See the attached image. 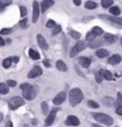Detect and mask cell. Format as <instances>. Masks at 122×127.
Wrapping results in <instances>:
<instances>
[{
  "label": "cell",
  "instance_id": "9c48e42d",
  "mask_svg": "<svg viewBox=\"0 0 122 127\" xmlns=\"http://www.w3.org/2000/svg\"><path fill=\"white\" fill-rule=\"evenodd\" d=\"M65 123L68 126H77V125L80 124V121H79V119L75 116H69L66 119Z\"/></svg>",
  "mask_w": 122,
  "mask_h": 127
},
{
  "label": "cell",
  "instance_id": "c3c4849f",
  "mask_svg": "<svg viewBox=\"0 0 122 127\" xmlns=\"http://www.w3.org/2000/svg\"><path fill=\"white\" fill-rule=\"evenodd\" d=\"M0 40H1V46H4L5 45V41H4V39H3V37H0Z\"/></svg>",
  "mask_w": 122,
  "mask_h": 127
},
{
  "label": "cell",
  "instance_id": "f5cc1de1",
  "mask_svg": "<svg viewBox=\"0 0 122 127\" xmlns=\"http://www.w3.org/2000/svg\"><path fill=\"white\" fill-rule=\"evenodd\" d=\"M120 40H121V45H122V36H121V39H120Z\"/></svg>",
  "mask_w": 122,
  "mask_h": 127
},
{
  "label": "cell",
  "instance_id": "f6af8a7d",
  "mask_svg": "<svg viewBox=\"0 0 122 127\" xmlns=\"http://www.w3.org/2000/svg\"><path fill=\"white\" fill-rule=\"evenodd\" d=\"M73 3H74L76 6H80V5H81V0H73Z\"/></svg>",
  "mask_w": 122,
  "mask_h": 127
},
{
  "label": "cell",
  "instance_id": "b9f144b4",
  "mask_svg": "<svg viewBox=\"0 0 122 127\" xmlns=\"http://www.w3.org/2000/svg\"><path fill=\"white\" fill-rule=\"evenodd\" d=\"M32 85L31 84H29V83H22L21 85H20V88L21 90H25V89H28L29 87H31Z\"/></svg>",
  "mask_w": 122,
  "mask_h": 127
},
{
  "label": "cell",
  "instance_id": "4fadbf2b",
  "mask_svg": "<svg viewBox=\"0 0 122 127\" xmlns=\"http://www.w3.org/2000/svg\"><path fill=\"white\" fill-rule=\"evenodd\" d=\"M53 4H54V1L53 0H43L42 3H41V12L42 13H45L46 11L51 6H52Z\"/></svg>",
  "mask_w": 122,
  "mask_h": 127
},
{
  "label": "cell",
  "instance_id": "1f68e13d",
  "mask_svg": "<svg viewBox=\"0 0 122 127\" xmlns=\"http://www.w3.org/2000/svg\"><path fill=\"white\" fill-rule=\"evenodd\" d=\"M11 3H12V0H4V1L1 0V4H0V6L1 7H0V10L3 11V9H4L6 6H8L9 4H11Z\"/></svg>",
  "mask_w": 122,
  "mask_h": 127
},
{
  "label": "cell",
  "instance_id": "5bb4252c",
  "mask_svg": "<svg viewBox=\"0 0 122 127\" xmlns=\"http://www.w3.org/2000/svg\"><path fill=\"white\" fill-rule=\"evenodd\" d=\"M78 62H79V64H80L82 67H84V68H89L92 61H91V59L89 57H81L78 58Z\"/></svg>",
  "mask_w": 122,
  "mask_h": 127
},
{
  "label": "cell",
  "instance_id": "484cf974",
  "mask_svg": "<svg viewBox=\"0 0 122 127\" xmlns=\"http://www.w3.org/2000/svg\"><path fill=\"white\" fill-rule=\"evenodd\" d=\"M92 32H94L97 36H98V35H101L103 33V30L100 28V27H97V26H96V27H94L93 28V30H92Z\"/></svg>",
  "mask_w": 122,
  "mask_h": 127
},
{
  "label": "cell",
  "instance_id": "e0dca14e",
  "mask_svg": "<svg viewBox=\"0 0 122 127\" xmlns=\"http://www.w3.org/2000/svg\"><path fill=\"white\" fill-rule=\"evenodd\" d=\"M97 57H100V58H103V57H106L109 56V52L105 49H98L97 51Z\"/></svg>",
  "mask_w": 122,
  "mask_h": 127
},
{
  "label": "cell",
  "instance_id": "e575fe53",
  "mask_svg": "<svg viewBox=\"0 0 122 127\" xmlns=\"http://www.w3.org/2000/svg\"><path fill=\"white\" fill-rule=\"evenodd\" d=\"M122 105V94L118 93L117 94V100L116 102V106H120Z\"/></svg>",
  "mask_w": 122,
  "mask_h": 127
},
{
  "label": "cell",
  "instance_id": "681fc988",
  "mask_svg": "<svg viewBox=\"0 0 122 127\" xmlns=\"http://www.w3.org/2000/svg\"><path fill=\"white\" fill-rule=\"evenodd\" d=\"M93 127H102V126H100V125H98V124H96V123H94V124H93Z\"/></svg>",
  "mask_w": 122,
  "mask_h": 127
},
{
  "label": "cell",
  "instance_id": "ffe728a7",
  "mask_svg": "<svg viewBox=\"0 0 122 127\" xmlns=\"http://www.w3.org/2000/svg\"><path fill=\"white\" fill-rule=\"evenodd\" d=\"M9 85H8V83H1L0 84V93L2 94V95H6L9 93Z\"/></svg>",
  "mask_w": 122,
  "mask_h": 127
},
{
  "label": "cell",
  "instance_id": "6da1fadb",
  "mask_svg": "<svg viewBox=\"0 0 122 127\" xmlns=\"http://www.w3.org/2000/svg\"><path fill=\"white\" fill-rule=\"evenodd\" d=\"M83 93L79 88H73L71 90V92L69 94V100H70V103L73 107H75L76 105H78L83 100Z\"/></svg>",
  "mask_w": 122,
  "mask_h": 127
},
{
  "label": "cell",
  "instance_id": "44dd1931",
  "mask_svg": "<svg viewBox=\"0 0 122 127\" xmlns=\"http://www.w3.org/2000/svg\"><path fill=\"white\" fill-rule=\"evenodd\" d=\"M103 78H104V75H103V70H100L99 72H97L96 73V81H97L98 84L102 82Z\"/></svg>",
  "mask_w": 122,
  "mask_h": 127
},
{
  "label": "cell",
  "instance_id": "3957f363",
  "mask_svg": "<svg viewBox=\"0 0 122 127\" xmlns=\"http://www.w3.org/2000/svg\"><path fill=\"white\" fill-rule=\"evenodd\" d=\"M94 118H95L96 121H99L100 123H103V124H105L107 126H111L114 123L113 118H111L108 115L103 114V113H95L94 114Z\"/></svg>",
  "mask_w": 122,
  "mask_h": 127
},
{
  "label": "cell",
  "instance_id": "ee69618b",
  "mask_svg": "<svg viewBox=\"0 0 122 127\" xmlns=\"http://www.w3.org/2000/svg\"><path fill=\"white\" fill-rule=\"evenodd\" d=\"M43 64L45 65L46 67H48V68H49V67H51V65H50V63H49V60H47V59L43 61Z\"/></svg>",
  "mask_w": 122,
  "mask_h": 127
},
{
  "label": "cell",
  "instance_id": "ba28073f",
  "mask_svg": "<svg viewBox=\"0 0 122 127\" xmlns=\"http://www.w3.org/2000/svg\"><path fill=\"white\" fill-rule=\"evenodd\" d=\"M59 108H53L51 111V113L49 114L48 118L46 119L45 121V126H51V124L53 123V121L55 120V116H56V112L59 111Z\"/></svg>",
  "mask_w": 122,
  "mask_h": 127
},
{
  "label": "cell",
  "instance_id": "603a6c76",
  "mask_svg": "<svg viewBox=\"0 0 122 127\" xmlns=\"http://www.w3.org/2000/svg\"><path fill=\"white\" fill-rule=\"evenodd\" d=\"M97 7V4L96 2H94V1H87L86 3H85V8L86 9H89V10H94V9H96Z\"/></svg>",
  "mask_w": 122,
  "mask_h": 127
},
{
  "label": "cell",
  "instance_id": "db71d44e",
  "mask_svg": "<svg viewBox=\"0 0 122 127\" xmlns=\"http://www.w3.org/2000/svg\"><path fill=\"white\" fill-rule=\"evenodd\" d=\"M116 127H117V126H116Z\"/></svg>",
  "mask_w": 122,
  "mask_h": 127
},
{
  "label": "cell",
  "instance_id": "30bf717a",
  "mask_svg": "<svg viewBox=\"0 0 122 127\" xmlns=\"http://www.w3.org/2000/svg\"><path fill=\"white\" fill-rule=\"evenodd\" d=\"M42 73H43V71H42V69H41L39 66H34L32 70L29 72L28 77H29V78H34V77H36V76H41Z\"/></svg>",
  "mask_w": 122,
  "mask_h": 127
},
{
  "label": "cell",
  "instance_id": "cb8c5ba5",
  "mask_svg": "<svg viewBox=\"0 0 122 127\" xmlns=\"http://www.w3.org/2000/svg\"><path fill=\"white\" fill-rule=\"evenodd\" d=\"M103 103L106 106H111V105H113L115 103V99L113 97H111V96H106V97L103 98Z\"/></svg>",
  "mask_w": 122,
  "mask_h": 127
},
{
  "label": "cell",
  "instance_id": "ab89813d",
  "mask_svg": "<svg viewBox=\"0 0 122 127\" xmlns=\"http://www.w3.org/2000/svg\"><path fill=\"white\" fill-rule=\"evenodd\" d=\"M19 9H20V15L21 16H25L26 14H27V9L23 6H21Z\"/></svg>",
  "mask_w": 122,
  "mask_h": 127
},
{
  "label": "cell",
  "instance_id": "836d02e7",
  "mask_svg": "<svg viewBox=\"0 0 122 127\" xmlns=\"http://www.w3.org/2000/svg\"><path fill=\"white\" fill-rule=\"evenodd\" d=\"M60 32H61V26H60V25H55V27H53V30H52L51 34H52V35H55V34L59 33Z\"/></svg>",
  "mask_w": 122,
  "mask_h": 127
},
{
  "label": "cell",
  "instance_id": "7bdbcfd3",
  "mask_svg": "<svg viewBox=\"0 0 122 127\" xmlns=\"http://www.w3.org/2000/svg\"><path fill=\"white\" fill-rule=\"evenodd\" d=\"M116 114H117V115L122 116V105H120V106H117V107H116Z\"/></svg>",
  "mask_w": 122,
  "mask_h": 127
},
{
  "label": "cell",
  "instance_id": "8d00e7d4",
  "mask_svg": "<svg viewBox=\"0 0 122 127\" xmlns=\"http://www.w3.org/2000/svg\"><path fill=\"white\" fill-rule=\"evenodd\" d=\"M6 82L8 83V85L11 86V87H15V86L17 85V82H16L15 80H13V79H8Z\"/></svg>",
  "mask_w": 122,
  "mask_h": 127
},
{
  "label": "cell",
  "instance_id": "2e32d148",
  "mask_svg": "<svg viewBox=\"0 0 122 127\" xmlns=\"http://www.w3.org/2000/svg\"><path fill=\"white\" fill-rule=\"evenodd\" d=\"M104 39H105L107 42H109V43H114V42L116 41V36L114 35V34H112V33H105Z\"/></svg>",
  "mask_w": 122,
  "mask_h": 127
},
{
  "label": "cell",
  "instance_id": "7a4b0ae2",
  "mask_svg": "<svg viewBox=\"0 0 122 127\" xmlns=\"http://www.w3.org/2000/svg\"><path fill=\"white\" fill-rule=\"evenodd\" d=\"M38 86H36V85H32L28 89L22 90L23 97H25L27 100H32V99H34V97L38 94Z\"/></svg>",
  "mask_w": 122,
  "mask_h": 127
},
{
  "label": "cell",
  "instance_id": "83f0119b",
  "mask_svg": "<svg viewBox=\"0 0 122 127\" xmlns=\"http://www.w3.org/2000/svg\"><path fill=\"white\" fill-rule=\"evenodd\" d=\"M110 13H113V14H114V15H116V16H117L118 14H120V10H119V8H118V7L114 6L110 9Z\"/></svg>",
  "mask_w": 122,
  "mask_h": 127
},
{
  "label": "cell",
  "instance_id": "74e56055",
  "mask_svg": "<svg viewBox=\"0 0 122 127\" xmlns=\"http://www.w3.org/2000/svg\"><path fill=\"white\" fill-rule=\"evenodd\" d=\"M46 27H47V28H53V27H55V22L51 19V20H49V21L47 22Z\"/></svg>",
  "mask_w": 122,
  "mask_h": 127
},
{
  "label": "cell",
  "instance_id": "f1b7e54d",
  "mask_svg": "<svg viewBox=\"0 0 122 127\" xmlns=\"http://www.w3.org/2000/svg\"><path fill=\"white\" fill-rule=\"evenodd\" d=\"M41 108H42V112H43V114L46 115L48 114V112H49V105H48V103L45 101H43L41 103Z\"/></svg>",
  "mask_w": 122,
  "mask_h": 127
},
{
  "label": "cell",
  "instance_id": "816d5d0a",
  "mask_svg": "<svg viewBox=\"0 0 122 127\" xmlns=\"http://www.w3.org/2000/svg\"><path fill=\"white\" fill-rule=\"evenodd\" d=\"M3 118H4V117H3V114H1V121H3Z\"/></svg>",
  "mask_w": 122,
  "mask_h": 127
},
{
  "label": "cell",
  "instance_id": "f35d334b",
  "mask_svg": "<svg viewBox=\"0 0 122 127\" xmlns=\"http://www.w3.org/2000/svg\"><path fill=\"white\" fill-rule=\"evenodd\" d=\"M27 22H28V19L27 18H24L23 20H21L19 22V26L21 28H23V29H25L26 27H27Z\"/></svg>",
  "mask_w": 122,
  "mask_h": 127
},
{
  "label": "cell",
  "instance_id": "ac0fdd59",
  "mask_svg": "<svg viewBox=\"0 0 122 127\" xmlns=\"http://www.w3.org/2000/svg\"><path fill=\"white\" fill-rule=\"evenodd\" d=\"M29 56L31 57V58H32L33 60H38L40 58V55L38 54V52L34 51L32 49H30L29 50Z\"/></svg>",
  "mask_w": 122,
  "mask_h": 127
},
{
  "label": "cell",
  "instance_id": "60d3db41",
  "mask_svg": "<svg viewBox=\"0 0 122 127\" xmlns=\"http://www.w3.org/2000/svg\"><path fill=\"white\" fill-rule=\"evenodd\" d=\"M11 32H12V30H11V29H2V30L0 31V33H1V35H4V34H8V33H10Z\"/></svg>",
  "mask_w": 122,
  "mask_h": 127
},
{
  "label": "cell",
  "instance_id": "4dcf8cb0",
  "mask_svg": "<svg viewBox=\"0 0 122 127\" xmlns=\"http://www.w3.org/2000/svg\"><path fill=\"white\" fill-rule=\"evenodd\" d=\"M96 36H97V35L91 31L90 32L87 33V35H86V40H88V41H93V40H95Z\"/></svg>",
  "mask_w": 122,
  "mask_h": 127
},
{
  "label": "cell",
  "instance_id": "7402d4cb",
  "mask_svg": "<svg viewBox=\"0 0 122 127\" xmlns=\"http://www.w3.org/2000/svg\"><path fill=\"white\" fill-rule=\"evenodd\" d=\"M13 61V58H12V57H7V58H5L2 61V65H3L4 68H9V67H11Z\"/></svg>",
  "mask_w": 122,
  "mask_h": 127
},
{
  "label": "cell",
  "instance_id": "d6986e66",
  "mask_svg": "<svg viewBox=\"0 0 122 127\" xmlns=\"http://www.w3.org/2000/svg\"><path fill=\"white\" fill-rule=\"evenodd\" d=\"M56 68L61 72H66L67 71V65L64 63V61L62 60H58L56 62Z\"/></svg>",
  "mask_w": 122,
  "mask_h": 127
},
{
  "label": "cell",
  "instance_id": "bcb514c9",
  "mask_svg": "<svg viewBox=\"0 0 122 127\" xmlns=\"http://www.w3.org/2000/svg\"><path fill=\"white\" fill-rule=\"evenodd\" d=\"M6 127H13V122L11 121H9L8 122L6 123Z\"/></svg>",
  "mask_w": 122,
  "mask_h": 127
},
{
  "label": "cell",
  "instance_id": "4316f807",
  "mask_svg": "<svg viewBox=\"0 0 122 127\" xmlns=\"http://www.w3.org/2000/svg\"><path fill=\"white\" fill-rule=\"evenodd\" d=\"M114 3V0H102L101 1V6L103 8H109L110 6H112Z\"/></svg>",
  "mask_w": 122,
  "mask_h": 127
},
{
  "label": "cell",
  "instance_id": "d4e9b609",
  "mask_svg": "<svg viewBox=\"0 0 122 127\" xmlns=\"http://www.w3.org/2000/svg\"><path fill=\"white\" fill-rule=\"evenodd\" d=\"M103 75H104V78L107 80H114V76L113 74L108 70H103Z\"/></svg>",
  "mask_w": 122,
  "mask_h": 127
},
{
  "label": "cell",
  "instance_id": "9a60e30c",
  "mask_svg": "<svg viewBox=\"0 0 122 127\" xmlns=\"http://www.w3.org/2000/svg\"><path fill=\"white\" fill-rule=\"evenodd\" d=\"M121 62V57L119 55H114L108 59V63L111 65H116Z\"/></svg>",
  "mask_w": 122,
  "mask_h": 127
},
{
  "label": "cell",
  "instance_id": "d6a6232c",
  "mask_svg": "<svg viewBox=\"0 0 122 127\" xmlns=\"http://www.w3.org/2000/svg\"><path fill=\"white\" fill-rule=\"evenodd\" d=\"M100 45H102V41L101 40H97L96 42H91V44H89V47L90 48H97Z\"/></svg>",
  "mask_w": 122,
  "mask_h": 127
},
{
  "label": "cell",
  "instance_id": "52a82bcc",
  "mask_svg": "<svg viewBox=\"0 0 122 127\" xmlns=\"http://www.w3.org/2000/svg\"><path fill=\"white\" fill-rule=\"evenodd\" d=\"M66 98H67L66 92L62 91V92L58 93L57 95L53 97V99H52V103H53L54 105H60V104H62V103L66 100Z\"/></svg>",
  "mask_w": 122,
  "mask_h": 127
},
{
  "label": "cell",
  "instance_id": "d590c367",
  "mask_svg": "<svg viewBox=\"0 0 122 127\" xmlns=\"http://www.w3.org/2000/svg\"><path fill=\"white\" fill-rule=\"evenodd\" d=\"M88 105L92 107V108H98L99 107V104L97 103L96 101H94V100H89L88 101Z\"/></svg>",
  "mask_w": 122,
  "mask_h": 127
},
{
  "label": "cell",
  "instance_id": "f907efd6",
  "mask_svg": "<svg viewBox=\"0 0 122 127\" xmlns=\"http://www.w3.org/2000/svg\"><path fill=\"white\" fill-rule=\"evenodd\" d=\"M32 123L33 124H36V120H32Z\"/></svg>",
  "mask_w": 122,
  "mask_h": 127
},
{
  "label": "cell",
  "instance_id": "7dc6e473",
  "mask_svg": "<svg viewBox=\"0 0 122 127\" xmlns=\"http://www.w3.org/2000/svg\"><path fill=\"white\" fill-rule=\"evenodd\" d=\"M18 61H19V57H13V62H14V63H17Z\"/></svg>",
  "mask_w": 122,
  "mask_h": 127
},
{
  "label": "cell",
  "instance_id": "f546056e",
  "mask_svg": "<svg viewBox=\"0 0 122 127\" xmlns=\"http://www.w3.org/2000/svg\"><path fill=\"white\" fill-rule=\"evenodd\" d=\"M69 34H70V36H72V38H73V39H79L80 36H81V34L78 32H75V31H70Z\"/></svg>",
  "mask_w": 122,
  "mask_h": 127
},
{
  "label": "cell",
  "instance_id": "8fae6325",
  "mask_svg": "<svg viewBox=\"0 0 122 127\" xmlns=\"http://www.w3.org/2000/svg\"><path fill=\"white\" fill-rule=\"evenodd\" d=\"M99 18L110 20V21L115 22L116 24H118V25L122 26V18H119V17H117V16H116V15H114V16H110V15H104V14H101V15H99Z\"/></svg>",
  "mask_w": 122,
  "mask_h": 127
},
{
  "label": "cell",
  "instance_id": "7c38bea8",
  "mask_svg": "<svg viewBox=\"0 0 122 127\" xmlns=\"http://www.w3.org/2000/svg\"><path fill=\"white\" fill-rule=\"evenodd\" d=\"M36 38H37V43H38L39 47L41 49H43V50H48L49 49V45L47 44L45 38L43 37L42 34H37V37Z\"/></svg>",
  "mask_w": 122,
  "mask_h": 127
},
{
  "label": "cell",
  "instance_id": "277c9868",
  "mask_svg": "<svg viewBox=\"0 0 122 127\" xmlns=\"http://www.w3.org/2000/svg\"><path fill=\"white\" fill-rule=\"evenodd\" d=\"M25 104V100L24 98L20 97V96H13L9 101H8V105L9 108L11 110H16L19 107L23 106Z\"/></svg>",
  "mask_w": 122,
  "mask_h": 127
},
{
  "label": "cell",
  "instance_id": "8992f818",
  "mask_svg": "<svg viewBox=\"0 0 122 127\" xmlns=\"http://www.w3.org/2000/svg\"><path fill=\"white\" fill-rule=\"evenodd\" d=\"M40 7L37 1H33L32 3V22L36 23L38 21L39 14H40Z\"/></svg>",
  "mask_w": 122,
  "mask_h": 127
},
{
  "label": "cell",
  "instance_id": "5b68a950",
  "mask_svg": "<svg viewBox=\"0 0 122 127\" xmlns=\"http://www.w3.org/2000/svg\"><path fill=\"white\" fill-rule=\"evenodd\" d=\"M86 48V44L84 41H78L76 43V45L74 47L72 48L71 52H70V57H76V55L78 53H80L81 51H83L84 49Z\"/></svg>",
  "mask_w": 122,
  "mask_h": 127
}]
</instances>
